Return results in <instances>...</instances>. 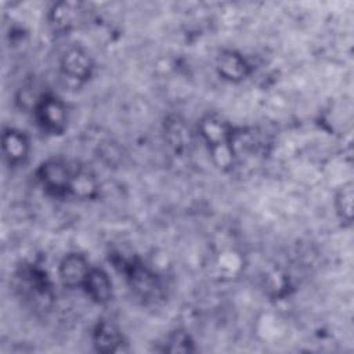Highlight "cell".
I'll use <instances>...</instances> for the list:
<instances>
[{
    "label": "cell",
    "mask_w": 354,
    "mask_h": 354,
    "mask_svg": "<svg viewBox=\"0 0 354 354\" xmlns=\"http://www.w3.org/2000/svg\"><path fill=\"white\" fill-rule=\"evenodd\" d=\"M127 275H129L127 278L130 281L131 288L142 297L155 295L156 290L159 289L155 275L141 264L129 266Z\"/></svg>",
    "instance_id": "obj_12"
},
{
    "label": "cell",
    "mask_w": 354,
    "mask_h": 354,
    "mask_svg": "<svg viewBox=\"0 0 354 354\" xmlns=\"http://www.w3.org/2000/svg\"><path fill=\"white\" fill-rule=\"evenodd\" d=\"M163 350L169 353H191L195 350V346L189 333L178 329L167 336Z\"/></svg>",
    "instance_id": "obj_15"
},
{
    "label": "cell",
    "mask_w": 354,
    "mask_h": 354,
    "mask_svg": "<svg viewBox=\"0 0 354 354\" xmlns=\"http://www.w3.org/2000/svg\"><path fill=\"white\" fill-rule=\"evenodd\" d=\"M91 266L84 254L68 253L58 266V275L66 288H83Z\"/></svg>",
    "instance_id": "obj_5"
},
{
    "label": "cell",
    "mask_w": 354,
    "mask_h": 354,
    "mask_svg": "<svg viewBox=\"0 0 354 354\" xmlns=\"http://www.w3.org/2000/svg\"><path fill=\"white\" fill-rule=\"evenodd\" d=\"M353 199L354 185L351 181L343 184L335 195V209L343 224H351L353 221Z\"/></svg>",
    "instance_id": "obj_14"
},
{
    "label": "cell",
    "mask_w": 354,
    "mask_h": 354,
    "mask_svg": "<svg viewBox=\"0 0 354 354\" xmlns=\"http://www.w3.org/2000/svg\"><path fill=\"white\" fill-rule=\"evenodd\" d=\"M217 73L228 82H241L250 75V64L234 50H223L216 59Z\"/></svg>",
    "instance_id": "obj_7"
},
{
    "label": "cell",
    "mask_w": 354,
    "mask_h": 354,
    "mask_svg": "<svg viewBox=\"0 0 354 354\" xmlns=\"http://www.w3.org/2000/svg\"><path fill=\"white\" fill-rule=\"evenodd\" d=\"M33 113L37 126L47 134H61L66 129V106L64 101L54 94L40 95L35 104Z\"/></svg>",
    "instance_id": "obj_2"
},
{
    "label": "cell",
    "mask_w": 354,
    "mask_h": 354,
    "mask_svg": "<svg viewBox=\"0 0 354 354\" xmlns=\"http://www.w3.org/2000/svg\"><path fill=\"white\" fill-rule=\"evenodd\" d=\"M165 137L174 152L184 153L192 145V134L184 119L180 116H169L165 122Z\"/></svg>",
    "instance_id": "obj_10"
},
{
    "label": "cell",
    "mask_w": 354,
    "mask_h": 354,
    "mask_svg": "<svg viewBox=\"0 0 354 354\" xmlns=\"http://www.w3.org/2000/svg\"><path fill=\"white\" fill-rule=\"evenodd\" d=\"M73 167L62 159H47L37 169V178L44 189L55 196L71 194Z\"/></svg>",
    "instance_id": "obj_3"
},
{
    "label": "cell",
    "mask_w": 354,
    "mask_h": 354,
    "mask_svg": "<svg viewBox=\"0 0 354 354\" xmlns=\"http://www.w3.org/2000/svg\"><path fill=\"white\" fill-rule=\"evenodd\" d=\"M202 140L207 144L220 166H230L234 162L231 138L234 127L217 113H206L198 124Z\"/></svg>",
    "instance_id": "obj_1"
},
{
    "label": "cell",
    "mask_w": 354,
    "mask_h": 354,
    "mask_svg": "<svg viewBox=\"0 0 354 354\" xmlns=\"http://www.w3.org/2000/svg\"><path fill=\"white\" fill-rule=\"evenodd\" d=\"M97 180L94 174L84 166L73 167L71 194L79 198H93L97 194Z\"/></svg>",
    "instance_id": "obj_13"
},
{
    "label": "cell",
    "mask_w": 354,
    "mask_h": 354,
    "mask_svg": "<svg viewBox=\"0 0 354 354\" xmlns=\"http://www.w3.org/2000/svg\"><path fill=\"white\" fill-rule=\"evenodd\" d=\"M83 289L90 299L98 304H105L112 299V282L108 274L101 268L91 267Z\"/></svg>",
    "instance_id": "obj_11"
},
{
    "label": "cell",
    "mask_w": 354,
    "mask_h": 354,
    "mask_svg": "<svg viewBox=\"0 0 354 354\" xmlns=\"http://www.w3.org/2000/svg\"><path fill=\"white\" fill-rule=\"evenodd\" d=\"M1 148H3V155L8 165L17 166L25 162L28 158L30 144L28 136L17 129H4L3 136H1Z\"/></svg>",
    "instance_id": "obj_9"
},
{
    "label": "cell",
    "mask_w": 354,
    "mask_h": 354,
    "mask_svg": "<svg viewBox=\"0 0 354 354\" xmlns=\"http://www.w3.org/2000/svg\"><path fill=\"white\" fill-rule=\"evenodd\" d=\"M93 344L94 348L98 353H118L123 350L124 339L118 328L112 321L108 319H101L97 322L94 326L93 335Z\"/></svg>",
    "instance_id": "obj_8"
},
{
    "label": "cell",
    "mask_w": 354,
    "mask_h": 354,
    "mask_svg": "<svg viewBox=\"0 0 354 354\" xmlns=\"http://www.w3.org/2000/svg\"><path fill=\"white\" fill-rule=\"evenodd\" d=\"M61 72L72 80L86 82L91 77L94 71V61L91 55L80 46L68 47L59 58Z\"/></svg>",
    "instance_id": "obj_4"
},
{
    "label": "cell",
    "mask_w": 354,
    "mask_h": 354,
    "mask_svg": "<svg viewBox=\"0 0 354 354\" xmlns=\"http://www.w3.org/2000/svg\"><path fill=\"white\" fill-rule=\"evenodd\" d=\"M84 11L83 3L58 1L50 10V24L58 32H69L82 24Z\"/></svg>",
    "instance_id": "obj_6"
}]
</instances>
